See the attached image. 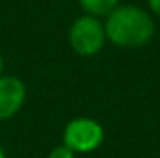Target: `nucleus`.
Instances as JSON below:
<instances>
[{
    "label": "nucleus",
    "mask_w": 160,
    "mask_h": 158,
    "mask_svg": "<svg viewBox=\"0 0 160 158\" xmlns=\"http://www.w3.org/2000/svg\"><path fill=\"white\" fill-rule=\"evenodd\" d=\"M106 39L123 48H138L147 45L155 36L151 15L138 6H118L106 15Z\"/></svg>",
    "instance_id": "1"
},
{
    "label": "nucleus",
    "mask_w": 160,
    "mask_h": 158,
    "mask_svg": "<svg viewBox=\"0 0 160 158\" xmlns=\"http://www.w3.org/2000/svg\"><path fill=\"white\" fill-rule=\"evenodd\" d=\"M69 43L78 56H95L106 43L104 24L93 15H82L69 30Z\"/></svg>",
    "instance_id": "2"
},
{
    "label": "nucleus",
    "mask_w": 160,
    "mask_h": 158,
    "mask_svg": "<svg viewBox=\"0 0 160 158\" xmlns=\"http://www.w3.org/2000/svg\"><path fill=\"white\" fill-rule=\"evenodd\" d=\"M104 140L101 123L89 117H77L67 123L63 130V145L73 153H91Z\"/></svg>",
    "instance_id": "3"
},
{
    "label": "nucleus",
    "mask_w": 160,
    "mask_h": 158,
    "mask_svg": "<svg viewBox=\"0 0 160 158\" xmlns=\"http://www.w3.org/2000/svg\"><path fill=\"white\" fill-rule=\"evenodd\" d=\"M26 87L15 77H0V121L13 117L24 104Z\"/></svg>",
    "instance_id": "4"
},
{
    "label": "nucleus",
    "mask_w": 160,
    "mask_h": 158,
    "mask_svg": "<svg viewBox=\"0 0 160 158\" xmlns=\"http://www.w3.org/2000/svg\"><path fill=\"white\" fill-rule=\"evenodd\" d=\"M78 2H80V6H82V9L88 15H93V17L108 15L119 4V0H78Z\"/></svg>",
    "instance_id": "5"
},
{
    "label": "nucleus",
    "mask_w": 160,
    "mask_h": 158,
    "mask_svg": "<svg viewBox=\"0 0 160 158\" xmlns=\"http://www.w3.org/2000/svg\"><path fill=\"white\" fill-rule=\"evenodd\" d=\"M48 158H75V153H73L69 147L60 145V147H56V149H52V151H50Z\"/></svg>",
    "instance_id": "6"
},
{
    "label": "nucleus",
    "mask_w": 160,
    "mask_h": 158,
    "mask_svg": "<svg viewBox=\"0 0 160 158\" xmlns=\"http://www.w3.org/2000/svg\"><path fill=\"white\" fill-rule=\"evenodd\" d=\"M147 6H149V9H151L155 15L160 17V0H147Z\"/></svg>",
    "instance_id": "7"
},
{
    "label": "nucleus",
    "mask_w": 160,
    "mask_h": 158,
    "mask_svg": "<svg viewBox=\"0 0 160 158\" xmlns=\"http://www.w3.org/2000/svg\"><path fill=\"white\" fill-rule=\"evenodd\" d=\"M0 158H6V153H4V149H2V145H0Z\"/></svg>",
    "instance_id": "8"
},
{
    "label": "nucleus",
    "mask_w": 160,
    "mask_h": 158,
    "mask_svg": "<svg viewBox=\"0 0 160 158\" xmlns=\"http://www.w3.org/2000/svg\"><path fill=\"white\" fill-rule=\"evenodd\" d=\"M2 67H4V60H2V56H0V75H2Z\"/></svg>",
    "instance_id": "9"
}]
</instances>
